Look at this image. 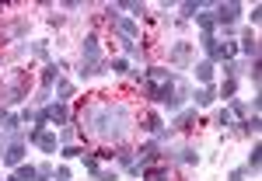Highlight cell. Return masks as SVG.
<instances>
[{
  "mask_svg": "<svg viewBox=\"0 0 262 181\" xmlns=\"http://www.w3.org/2000/svg\"><path fill=\"white\" fill-rule=\"evenodd\" d=\"M4 150H7V146H4V140H0V157H4Z\"/></svg>",
  "mask_w": 262,
  "mask_h": 181,
  "instance_id": "cell-29",
  "label": "cell"
},
{
  "mask_svg": "<svg viewBox=\"0 0 262 181\" xmlns=\"http://www.w3.org/2000/svg\"><path fill=\"white\" fill-rule=\"evenodd\" d=\"M56 91H60V101H63V105H67V98H70V94H74V87H70L67 81H60V87H56Z\"/></svg>",
  "mask_w": 262,
  "mask_h": 181,
  "instance_id": "cell-20",
  "label": "cell"
},
{
  "mask_svg": "<svg viewBox=\"0 0 262 181\" xmlns=\"http://www.w3.org/2000/svg\"><path fill=\"white\" fill-rule=\"evenodd\" d=\"M234 77H227V84H224V91H221V98H227V101H234Z\"/></svg>",
  "mask_w": 262,
  "mask_h": 181,
  "instance_id": "cell-18",
  "label": "cell"
},
{
  "mask_svg": "<svg viewBox=\"0 0 262 181\" xmlns=\"http://www.w3.org/2000/svg\"><path fill=\"white\" fill-rule=\"evenodd\" d=\"M227 181H245V171H231V174H227Z\"/></svg>",
  "mask_w": 262,
  "mask_h": 181,
  "instance_id": "cell-28",
  "label": "cell"
},
{
  "mask_svg": "<svg viewBox=\"0 0 262 181\" xmlns=\"http://www.w3.org/2000/svg\"><path fill=\"white\" fill-rule=\"evenodd\" d=\"M95 178H98V181H116V171H105V167H101Z\"/></svg>",
  "mask_w": 262,
  "mask_h": 181,
  "instance_id": "cell-22",
  "label": "cell"
},
{
  "mask_svg": "<svg viewBox=\"0 0 262 181\" xmlns=\"http://www.w3.org/2000/svg\"><path fill=\"white\" fill-rule=\"evenodd\" d=\"M112 70L116 73H126V60H112Z\"/></svg>",
  "mask_w": 262,
  "mask_h": 181,
  "instance_id": "cell-27",
  "label": "cell"
},
{
  "mask_svg": "<svg viewBox=\"0 0 262 181\" xmlns=\"http://www.w3.org/2000/svg\"><path fill=\"white\" fill-rule=\"evenodd\" d=\"M112 28H116V35H119L122 42H133V39H137V32H140V24H137L133 18H116V21H112Z\"/></svg>",
  "mask_w": 262,
  "mask_h": 181,
  "instance_id": "cell-4",
  "label": "cell"
},
{
  "mask_svg": "<svg viewBox=\"0 0 262 181\" xmlns=\"http://www.w3.org/2000/svg\"><path fill=\"white\" fill-rule=\"evenodd\" d=\"M140 178L143 181H168V167H143Z\"/></svg>",
  "mask_w": 262,
  "mask_h": 181,
  "instance_id": "cell-12",
  "label": "cell"
},
{
  "mask_svg": "<svg viewBox=\"0 0 262 181\" xmlns=\"http://www.w3.org/2000/svg\"><path fill=\"white\" fill-rule=\"evenodd\" d=\"M259 153H262V150H259V146H255V150H252V157H248V167H252V171L259 167Z\"/></svg>",
  "mask_w": 262,
  "mask_h": 181,
  "instance_id": "cell-24",
  "label": "cell"
},
{
  "mask_svg": "<svg viewBox=\"0 0 262 181\" xmlns=\"http://www.w3.org/2000/svg\"><path fill=\"white\" fill-rule=\"evenodd\" d=\"M189 56H192V45L189 42H179V45H171V53H168V63H189Z\"/></svg>",
  "mask_w": 262,
  "mask_h": 181,
  "instance_id": "cell-8",
  "label": "cell"
},
{
  "mask_svg": "<svg viewBox=\"0 0 262 181\" xmlns=\"http://www.w3.org/2000/svg\"><path fill=\"white\" fill-rule=\"evenodd\" d=\"M63 157H67V161H74V157H84V150H81V146H67V150H63Z\"/></svg>",
  "mask_w": 262,
  "mask_h": 181,
  "instance_id": "cell-21",
  "label": "cell"
},
{
  "mask_svg": "<svg viewBox=\"0 0 262 181\" xmlns=\"http://www.w3.org/2000/svg\"><path fill=\"white\" fill-rule=\"evenodd\" d=\"M28 140L39 143L46 153H56V133H49V129H32V133H28Z\"/></svg>",
  "mask_w": 262,
  "mask_h": 181,
  "instance_id": "cell-5",
  "label": "cell"
},
{
  "mask_svg": "<svg viewBox=\"0 0 262 181\" xmlns=\"http://www.w3.org/2000/svg\"><path fill=\"white\" fill-rule=\"evenodd\" d=\"M14 178H18V181H35V178H39V167H32V164H18V167H14Z\"/></svg>",
  "mask_w": 262,
  "mask_h": 181,
  "instance_id": "cell-10",
  "label": "cell"
},
{
  "mask_svg": "<svg viewBox=\"0 0 262 181\" xmlns=\"http://www.w3.org/2000/svg\"><path fill=\"white\" fill-rule=\"evenodd\" d=\"M227 112H231V119H245L248 105H245V101H231V108H227Z\"/></svg>",
  "mask_w": 262,
  "mask_h": 181,
  "instance_id": "cell-16",
  "label": "cell"
},
{
  "mask_svg": "<svg viewBox=\"0 0 262 181\" xmlns=\"http://www.w3.org/2000/svg\"><path fill=\"white\" fill-rule=\"evenodd\" d=\"M182 161L192 164V161H200V153H196V150H182Z\"/></svg>",
  "mask_w": 262,
  "mask_h": 181,
  "instance_id": "cell-23",
  "label": "cell"
},
{
  "mask_svg": "<svg viewBox=\"0 0 262 181\" xmlns=\"http://www.w3.org/2000/svg\"><path fill=\"white\" fill-rule=\"evenodd\" d=\"M84 167H88L91 174H98V171H101V161H98V157H84Z\"/></svg>",
  "mask_w": 262,
  "mask_h": 181,
  "instance_id": "cell-19",
  "label": "cell"
},
{
  "mask_svg": "<svg viewBox=\"0 0 262 181\" xmlns=\"http://www.w3.org/2000/svg\"><path fill=\"white\" fill-rule=\"evenodd\" d=\"M175 125H179V129H192V125H196V108H185L179 119H175Z\"/></svg>",
  "mask_w": 262,
  "mask_h": 181,
  "instance_id": "cell-14",
  "label": "cell"
},
{
  "mask_svg": "<svg viewBox=\"0 0 262 181\" xmlns=\"http://www.w3.org/2000/svg\"><path fill=\"white\" fill-rule=\"evenodd\" d=\"M42 119H46V125H49V122H56V125H63V122L70 119V112H67V105H63V101H56V105L42 108Z\"/></svg>",
  "mask_w": 262,
  "mask_h": 181,
  "instance_id": "cell-7",
  "label": "cell"
},
{
  "mask_svg": "<svg viewBox=\"0 0 262 181\" xmlns=\"http://www.w3.org/2000/svg\"><path fill=\"white\" fill-rule=\"evenodd\" d=\"M133 161H137L133 153H119V164H122V167H133Z\"/></svg>",
  "mask_w": 262,
  "mask_h": 181,
  "instance_id": "cell-25",
  "label": "cell"
},
{
  "mask_svg": "<svg viewBox=\"0 0 262 181\" xmlns=\"http://www.w3.org/2000/svg\"><path fill=\"white\" fill-rule=\"evenodd\" d=\"M217 122H221V125H231V112H227V108H221V115H217Z\"/></svg>",
  "mask_w": 262,
  "mask_h": 181,
  "instance_id": "cell-26",
  "label": "cell"
},
{
  "mask_svg": "<svg viewBox=\"0 0 262 181\" xmlns=\"http://www.w3.org/2000/svg\"><path fill=\"white\" fill-rule=\"evenodd\" d=\"M192 98H196V105H200V108H206V105H213V101H217V91H213V87L206 84V87H200V91H196Z\"/></svg>",
  "mask_w": 262,
  "mask_h": 181,
  "instance_id": "cell-9",
  "label": "cell"
},
{
  "mask_svg": "<svg viewBox=\"0 0 262 181\" xmlns=\"http://www.w3.org/2000/svg\"><path fill=\"white\" fill-rule=\"evenodd\" d=\"M84 70L81 73H91V66H101V49H98V39H95V35H88V39H84Z\"/></svg>",
  "mask_w": 262,
  "mask_h": 181,
  "instance_id": "cell-2",
  "label": "cell"
},
{
  "mask_svg": "<svg viewBox=\"0 0 262 181\" xmlns=\"http://www.w3.org/2000/svg\"><path fill=\"white\" fill-rule=\"evenodd\" d=\"M91 129L98 133L101 140H122L126 136V125H129V112L122 108V105H98L91 115Z\"/></svg>",
  "mask_w": 262,
  "mask_h": 181,
  "instance_id": "cell-1",
  "label": "cell"
},
{
  "mask_svg": "<svg viewBox=\"0 0 262 181\" xmlns=\"http://www.w3.org/2000/svg\"><path fill=\"white\" fill-rule=\"evenodd\" d=\"M196 24L203 28V35H213V28H217V18H213V14H196Z\"/></svg>",
  "mask_w": 262,
  "mask_h": 181,
  "instance_id": "cell-13",
  "label": "cell"
},
{
  "mask_svg": "<svg viewBox=\"0 0 262 181\" xmlns=\"http://www.w3.org/2000/svg\"><path fill=\"white\" fill-rule=\"evenodd\" d=\"M56 84V66H46V73H42V87H53Z\"/></svg>",
  "mask_w": 262,
  "mask_h": 181,
  "instance_id": "cell-17",
  "label": "cell"
},
{
  "mask_svg": "<svg viewBox=\"0 0 262 181\" xmlns=\"http://www.w3.org/2000/svg\"><path fill=\"white\" fill-rule=\"evenodd\" d=\"M0 161L7 164V167H18V164L25 161V136H21V133H14V143L4 150V157H0Z\"/></svg>",
  "mask_w": 262,
  "mask_h": 181,
  "instance_id": "cell-3",
  "label": "cell"
},
{
  "mask_svg": "<svg viewBox=\"0 0 262 181\" xmlns=\"http://www.w3.org/2000/svg\"><path fill=\"white\" fill-rule=\"evenodd\" d=\"M242 14V4H217V24H224V28H231V21Z\"/></svg>",
  "mask_w": 262,
  "mask_h": 181,
  "instance_id": "cell-6",
  "label": "cell"
},
{
  "mask_svg": "<svg viewBox=\"0 0 262 181\" xmlns=\"http://www.w3.org/2000/svg\"><path fill=\"white\" fill-rule=\"evenodd\" d=\"M242 53H245V56H252V60H255V53H259V42H255V35H252V32L245 35V42H242Z\"/></svg>",
  "mask_w": 262,
  "mask_h": 181,
  "instance_id": "cell-15",
  "label": "cell"
},
{
  "mask_svg": "<svg viewBox=\"0 0 262 181\" xmlns=\"http://www.w3.org/2000/svg\"><path fill=\"white\" fill-rule=\"evenodd\" d=\"M196 81H200V84H210V81H213V63H210V60L196 63Z\"/></svg>",
  "mask_w": 262,
  "mask_h": 181,
  "instance_id": "cell-11",
  "label": "cell"
}]
</instances>
